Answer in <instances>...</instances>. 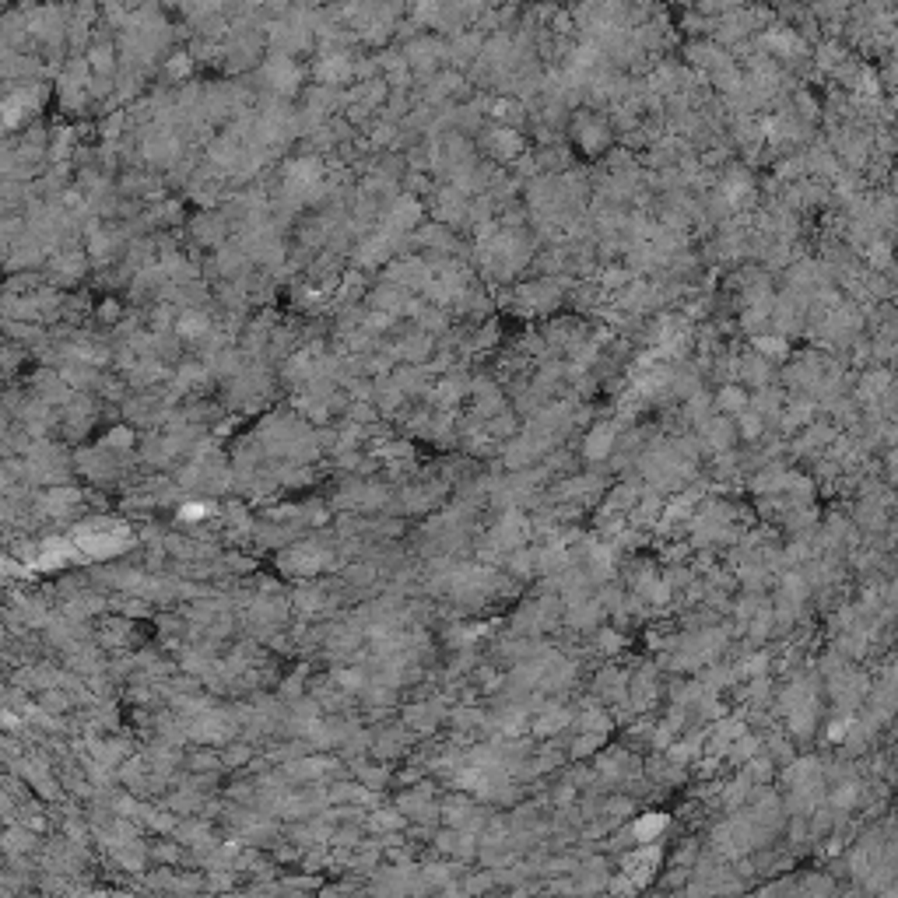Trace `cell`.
Masks as SVG:
<instances>
[{
  "label": "cell",
  "mask_w": 898,
  "mask_h": 898,
  "mask_svg": "<svg viewBox=\"0 0 898 898\" xmlns=\"http://www.w3.org/2000/svg\"><path fill=\"white\" fill-rule=\"evenodd\" d=\"M867 263H870V271L874 274H884V271H891L895 267V246L888 242V239H870L867 242Z\"/></svg>",
  "instance_id": "6da1fadb"
},
{
  "label": "cell",
  "mask_w": 898,
  "mask_h": 898,
  "mask_svg": "<svg viewBox=\"0 0 898 898\" xmlns=\"http://www.w3.org/2000/svg\"><path fill=\"white\" fill-rule=\"evenodd\" d=\"M614 439H617V435H614V425H597V428L586 435V453L597 457V460L607 457L611 449H614Z\"/></svg>",
  "instance_id": "7a4b0ae2"
},
{
  "label": "cell",
  "mask_w": 898,
  "mask_h": 898,
  "mask_svg": "<svg viewBox=\"0 0 898 898\" xmlns=\"http://www.w3.org/2000/svg\"><path fill=\"white\" fill-rule=\"evenodd\" d=\"M755 347L762 351V354H769V358H786V351H789V344H786V337H755Z\"/></svg>",
  "instance_id": "3957f363"
},
{
  "label": "cell",
  "mask_w": 898,
  "mask_h": 898,
  "mask_svg": "<svg viewBox=\"0 0 898 898\" xmlns=\"http://www.w3.org/2000/svg\"><path fill=\"white\" fill-rule=\"evenodd\" d=\"M716 404H720L723 411H744V407H748V393H744L741 386H727Z\"/></svg>",
  "instance_id": "277c9868"
},
{
  "label": "cell",
  "mask_w": 898,
  "mask_h": 898,
  "mask_svg": "<svg viewBox=\"0 0 898 898\" xmlns=\"http://www.w3.org/2000/svg\"><path fill=\"white\" fill-rule=\"evenodd\" d=\"M660 828H663V818H656V814H649V818H639V825H636L639 839H649V835H656Z\"/></svg>",
  "instance_id": "5b68a950"
},
{
  "label": "cell",
  "mask_w": 898,
  "mask_h": 898,
  "mask_svg": "<svg viewBox=\"0 0 898 898\" xmlns=\"http://www.w3.org/2000/svg\"><path fill=\"white\" fill-rule=\"evenodd\" d=\"M741 432H744L748 439H755V435L762 432V421H758V418H741Z\"/></svg>",
  "instance_id": "8992f818"
},
{
  "label": "cell",
  "mask_w": 898,
  "mask_h": 898,
  "mask_svg": "<svg viewBox=\"0 0 898 898\" xmlns=\"http://www.w3.org/2000/svg\"><path fill=\"white\" fill-rule=\"evenodd\" d=\"M888 183H891V197L898 200V162H895V168H891V175H888Z\"/></svg>",
  "instance_id": "52a82bcc"
}]
</instances>
